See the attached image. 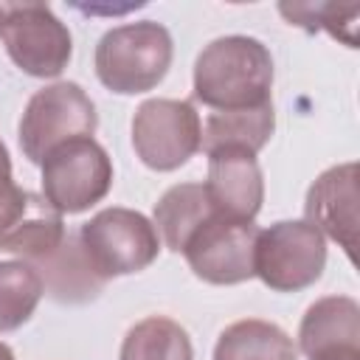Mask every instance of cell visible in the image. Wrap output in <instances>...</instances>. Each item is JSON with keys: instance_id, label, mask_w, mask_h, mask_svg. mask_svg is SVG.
I'll return each mask as SVG.
<instances>
[{"instance_id": "8992f818", "label": "cell", "mask_w": 360, "mask_h": 360, "mask_svg": "<svg viewBox=\"0 0 360 360\" xmlns=\"http://www.w3.org/2000/svg\"><path fill=\"white\" fill-rule=\"evenodd\" d=\"M42 194L59 214H82L107 197L112 163L93 138H76L56 146L42 163Z\"/></svg>"}, {"instance_id": "d6986e66", "label": "cell", "mask_w": 360, "mask_h": 360, "mask_svg": "<svg viewBox=\"0 0 360 360\" xmlns=\"http://www.w3.org/2000/svg\"><path fill=\"white\" fill-rule=\"evenodd\" d=\"M278 11L290 20V25H301L307 31H329L349 48H357V20L360 3H281Z\"/></svg>"}, {"instance_id": "9a60e30c", "label": "cell", "mask_w": 360, "mask_h": 360, "mask_svg": "<svg viewBox=\"0 0 360 360\" xmlns=\"http://www.w3.org/2000/svg\"><path fill=\"white\" fill-rule=\"evenodd\" d=\"M214 360H298V349L276 323L248 318L222 329Z\"/></svg>"}, {"instance_id": "7a4b0ae2", "label": "cell", "mask_w": 360, "mask_h": 360, "mask_svg": "<svg viewBox=\"0 0 360 360\" xmlns=\"http://www.w3.org/2000/svg\"><path fill=\"white\" fill-rule=\"evenodd\" d=\"M172 65V37L160 22H127L110 28L96 45L101 84L121 96L152 90Z\"/></svg>"}, {"instance_id": "44dd1931", "label": "cell", "mask_w": 360, "mask_h": 360, "mask_svg": "<svg viewBox=\"0 0 360 360\" xmlns=\"http://www.w3.org/2000/svg\"><path fill=\"white\" fill-rule=\"evenodd\" d=\"M0 360H14V352L6 343H0Z\"/></svg>"}, {"instance_id": "4fadbf2b", "label": "cell", "mask_w": 360, "mask_h": 360, "mask_svg": "<svg viewBox=\"0 0 360 360\" xmlns=\"http://www.w3.org/2000/svg\"><path fill=\"white\" fill-rule=\"evenodd\" d=\"M273 127H276L273 101L250 110H217V112H208L202 124L200 149L205 155L217 149H242L256 155L270 141Z\"/></svg>"}, {"instance_id": "277c9868", "label": "cell", "mask_w": 360, "mask_h": 360, "mask_svg": "<svg viewBox=\"0 0 360 360\" xmlns=\"http://www.w3.org/2000/svg\"><path fill=\"white\" fill-rule=\"evenodd\" d=\"M96 107L76 82H56L37 90L20 118V146L31 163H42L56 146L93 138Z\"/></svg>"}, {"instance_id": "7c38bea8", "label": "cell", "mask_w": 360, "mask_h": 360, "mask_svg": "<svg viewBox=\"0 0 360 360\" xmlns=\"http://www.w3.org/2000/svg\"><path fill=\"white\" fill-rule=\"evenodd\" d=\"M211 202L239 219H253L264 200V180L256 155L242 149H217L208 155V180L202 183Z\"/></svg>"}, {"instance_id": "30bf717a", "label": "cell", "mask_w": 360, "mask_h": 360, "mask_svg": "<svg viewBox=\"0 0 360 360\" xmlns=\"http://www.w3.org/2000/svg\"><path fill=\"white\" fill-rule=\"evenodd\" d=\"M357 163L326 169L307 191V222L335 239L354 262L357 248Z\"/></svg>"}, {"instance_id": "e0dca14e", "label": "cell", "mask_w": 360, "mask_h": 360, "mask_svg": "<svg viewBox=\"0 0 360 360\" xmlns=\"http://www.w3.org/2000/svg\"><path fill=\"white\" fill-rule=\"evenodd\" d=\"M191 357L194 352L188 332L166 315H149L138 321L121 343V360H191Z\"/></svg>"}, {"instance_id": "8fae6325", "label": "cell", "mask_w": 360, "mask_h": 360, "mask_svg": "<svg viewBox=\"0 0 360 360\" xmlns=\"http://www.w3.org/2000/svg\"><path fill=\"white\" fill-rule=\"evenodd\" d=\"M307 360H360V307L349 295L315 301L298 329Z\"/></svg>"}, {"instance_id": "6da1fadb", "label": "cell", "mask_w": 360, "mask_h": 360, "mask_svg": "<svg viewBox=\"0 0 360 360\" xmlns=\"http://www.w3.org/2000/svg\"><path fill=\"white\" fill-rule=\"evenodd\" d=\"M273 56L253 37H219L194 62V98L211 112L270 104Z\"/></svg>"}, {"instance_id": "5bb4252c", "label": "cell", "mask_w": 360, "mask_h": 360, "mask_svg": "<svg viewBox=\"0 0 360 360\" xmlns=\"http://www.w3.org/2000/svg\"><path fill=\"white\" fill-rule=\"evenodd\" d=\"M219 208L211 202L202 183H180L172 186L155 205V231H160L169 250L183 253L186 242L194 236V231L211 219Z\"/></svg>"}, {"instance_id": "ac0fdd59", "label": "cell", "mask_w": 360, "mask_h": 360, "mask_svg": "<svg viewBox=\"0 0 360 360\" xmlns=\"http://www.w3.org/2000/svg\"><path fill=\"white\" fill-rule=\"evenodd\" d=\"M42 276L28 262H0V332H11L22 326L39 298H42Z\"/></svg>"}, {"instance_id": "5b68a950", "label": "cell", "mask_w": 360, "mask_h": 360, "mask_svg": "<svg viewBox=\"0 0 360 360\" xmlns=\"http://www.w3.org/2000/svg\"><path fill=\"white\" fill-rule=\"evenodd\" d=\"M326 264L323 233L304 219L276 222L256 236L253 276L276 292H295L315 284Z\"/></svg>"}, {"instance_id": "3957f363", "label": "cell", "mask_w": 360, "mask_h": 360, "mask_svg": "<svg viewBox=\"0 0 360 360\" xmlns=\"http://www.w3.org/2000/svg\"><path fill=\"white\" fill-rule=\"evenodd\" d=\"M79 248L90 270L107 281L149 267L158 259L160 236L143 214L132 208H104L82 225Z\"/></svg>"}, {"instance_id": "ffe728a7", "label": "cell", "mask_w": 360, "mask_h": 360, "mask_svg": "<svg viewBox=\"0 0 360 360\" xmlns=\"http://www.w3.org/2000/svg\"><path fill=\"white\" fill-rule=\"evenodd\" d=\"M42 197L20 188L11 177V158H8V149L6 143L0 141V248L3 242L22 225V219L34 211V205L39 202Z\"/></svg>"}, {"instance_id": "52a82bcc", "label": "cell", "mask_w": 360, "mask_h": 360, "mask_svg": "<svg viewBox=\"0 0 360 360\" xmlns=\"http://www.w3.org/2000/svg\"><path fill=\"white\" fill-rule=\"evenodd\" d=\"M0 37L11 62L28 76L51 79L70 62V31L45 3H3Z\"/></svg>"}, {"instance_id": "2e32d148", "label": "cell", "mask_w": 360, "mask_h": 360, "mask_svg": "<svg viewBox=\"0 0 360 360\" xmlns=\"http://www.w3.org/2000/svg\"><path fill=\"white\" fill-rule=\"evenodd\" d=\"M34 267L42 276L45 290H51V295L59 298V301H87L104 284L90 270V264H87V259L79 248V236H70V233L65 236V242L56 253L37 262Z\"/></svg>"}, {"instance_id": "7402d4cb", "label": "cell", "mask_w": 360, "mask_h": 360, "mask_svg": "<svg viewBox=\"0 0 360 360\" xmlns=\"http://www.w3.org/2000/svg\"><path fill=\"white\" fill-rule=\"evenodd\" d=\"M0 28H3V3H0Z\"/></svg>"}, {"instance_id": "9c48e42d", "label": "cell", "mask_w": 360, "mask_h": 360, "mask_svg": "<svg viewBox=\"0 0 360 360\" xmlns=\"http://www.w3.org/2000/svg\"><path fill=\"white\" fill-rule=\"evenodd\" d=\"M259 228L253 219H239L217 211L186 242L183 256L197 278L208 284H239L253 278V250Z\"/></svg>"}, {"instance_id": "ba28073f", "label": "cell", "mask_w": 360, "mask_h": 360, "mask_svg": "<svg viewBox=\"0 0 360 360\" xmlns=\"http://www.w3.org/2000/svg\"><path fill=\"white\" fill-rule=\"evenodd\" d=\"M202 124L191 101L149 98L135 110L132 146L143 166L155 172L180 169L200 152Z\"/></svg>"}]
</instances>
